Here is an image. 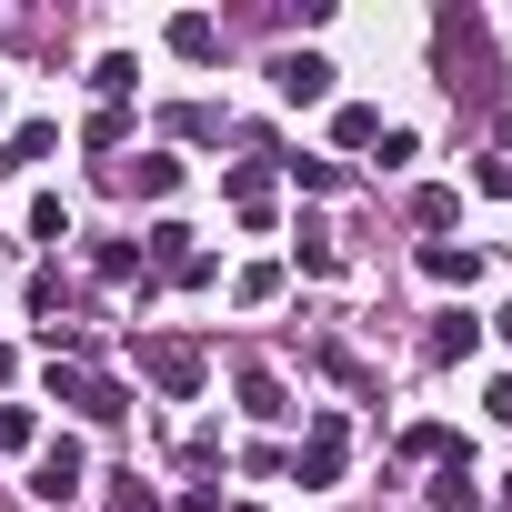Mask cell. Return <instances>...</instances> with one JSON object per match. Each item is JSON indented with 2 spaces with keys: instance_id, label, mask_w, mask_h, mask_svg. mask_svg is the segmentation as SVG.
I'll list each match as a JSON object with an SVG mask.
<instances>
[{
  "instance_id": "6da1fadb",
  "label": "cell",
  "mask_w": 512,
  "mask_h": 512,
  "mask_svg": "<svg viewBox=\"0 0 512 512\" xmlns=\"http://www.w3.org/2000/svg\"><path fill=\"white\" fill-rule=\"evenodd\" d=\"M342 462H352V422H342V412H312V432H302V452H292V482H302V492H332Z\"/></svg>"
},
{
  "instance_id": "7a4b0ae2",
  "label": "cell",
  "mask_w": 512,
  "mask_h": 512,
  "mask_svg": "<svg viewBox=\"0 0 512 512\" xmlns=\"http://www.w3.org/2000/svg\"><path fill=\"white\" fill-rule=\"evenodd\" d=\"M201 372H211V362H201V342H141V382H151L161 402H191V392H201Z\"/></svg>"
},
{
  "instance_id": "3957f363",
  "label": "cell",
  "mask_w": 512,
  "mask_h": 512,
  "mask_svg": "<svg viewBox=\"0 0 512 512\" xmlns=\"http://www.w3.org/2000/svg\"><path fill=\"white\" fill-rule=\"evenodd\" d=\"M51 402H71L81 422H121V412H131V392L101 382V372H81V362H51Z\"/></svg>"
},
{
  "instance_id": "277c9868",
  "label": "cell",
  "mask_w": 512,
  "mask_h": 512,
  "mask_svg": "<svg viewBox=\"0 0 512 512\" xmlns=\"http://www.w3.org/2000/svg\"><path fill=\"white\" fill-rule=\"evenodd\" d=\"M81 482H91V462H81V442H71V432L31 452V502H51V512H61V502H81Z\"/></svg>"
},
{
  "instance_id": "5b68a950",
  "label": "cell",
  "mask_w": 512,
  "mask_h": 512,
  "mask_svg": "<svg viewBox=\"0 0 512 512\" xmlns=\"http://www.w3.org/2000/svg\"><path fill=\"white\" fill-rule=\"evenodd\" d=\"M332 81H342V71H332L322 51H272V91H282L292 111H312V101H332Z\"/></svg>"
},
{
  "instance_id": "8992f818",
  "label": "cell",
  "mask_w": 512,
  "mask_h": 512,
  "mask_svg": "<svg viewBox=\"0 0 512 512\" xmlns=\"http://www.w3.org/2000/svg\"><path fill=\"white\" fill-rule=\"evenodd\" d=\"M221 191H231V211H241L251 231L272 221V171H262V161H231V171H221Z\"/></svg>"
},
{
  "instance_id": "52a82bcc",
  "label": "cell",
  "mask_w": 512,
  "mask_h": 512,
  "mask_svg": "<svg viewBox=\"0 0 512 512\" xmlns=\"http://www.w3.org/2000/svg\"><path fill=\"white\" fill-rule=\"evenodd\" d=\"M472 352H482V322H472V312H442V322L422 332V362H472Z\"/></svg>"
},
{
  "instance_id": "ba28073f",
  "label": "cell",
  "mask_w": 512,
  "mask_h": 512,
  "mask_svg": "<svg viewBox=\"0 0 512 512\" xmlns=\"http://www.w3.org/2000/svg\"><path fill=\"white\" fill-rule=\"evenodd\" d=\"M422 272L452 282V292H472V282H482V251H472V241H422Z\"/></svg>"
},
{
  "instance_id": "9c48e42d",
  "label": "cell",
  "mask_w": 512,
  "mask_h": 512,
  "mask_svg": "<svg viewBox=\"0 0 512 512\" xmlns=\"http://www.w3.org/2000/svg\"><path fill=\"white\" fill-rule=\"evenodd\" d=\"M241 412H251V422H292V392H282V372L241 362Z\"/></svg>"
},
{
  "instance_id": "30bf717a",
  "label": "cell",
  "mask_w": 512,
  "mask_h": 512,
  "mask_svg": "<svg viewBox=\"0 0 512 512\" xmlns=\"http://www.w3.org/2000/svg\"><path fill=\"white\" fill-rule=\"evenodd\" d=\"M121 171H131L141 201H171V191H181V161H171V151H141V161H121Z\"/></svg>"
},
{
  "instance_id": "8fae6325",
  "label": "cell",
  "mask_w": 512,
  "mask_h": 512,
  "mask_svg": "<svg viewBox=\"0 0 512 512\" xmlns=\"http://www.w3.org/2000/svg\"><path fill=\"white\" fill-rule=\"evenodd\" d=\"M171 51H181V61H211V51H221V21H211V11H181V21H171Z\"/></svg>"
},
{
  "instance_id": "7c38bea8",
  "label": "cell",
  "mask_w": 512,
  "mask_h": 512,
  "mask_svg": "<svg viewBox=\"0 0 512 512\" xmlns=\"http://www.w3.org/2000/svg\"><path fill=\"white\" fill-rule=\"evenodd\" d=\"M332 141H342V151H372V141H382V111H372V101H342V111H332Z\"/></svg>"
},
{
  "instance_id": "4fadbf2b",
  "label": "cell",
  "mask_w": 512,
  "mask_h": 512,
  "mask_svg": "<svg viewBox=\"0 0 512 512\" xmlns=\"http://www.w3.org/2000/svg\"><path fill=\"white\" fill-rule=\"evenodd\" d=\"M462 502H472V442H462V452L432 472V512H462Z\"/></svg>"
},
{
  "instance_id": "5bb4252c",
  "label": "cell",
  "mask_w": 512,
  "mask_h": 512,
  "mask_svg": "<svg viewBox=\"0 0 512 512\" xmlns=\"http://www.w3.org/2000/svg\"><path fill=\"white\" fill-rule=\"evenodd\" d=\"M141 262L181 272V262H191V231H181V221H151V231H141Z\"/></svg>"
},
{
  "instance_id": "9a60e30c",
  "label": "cell",
  "mask_w": 512,
  "mask_h": 512,
  "mask_svg": "<svg viewBox=\"0 0 512 512\" xmlns=\"http://www.w3.org/2000/svg\"><path fill=\"white\" fill-rule=\"evenodd\" d=\"M292 262H302L312 282H332V272H342V251H332V231H322V221H302V241H292Z\"/></svg>"
},
{
  "instance_id": "2e32d148",
  "label": "cell",
  "mask_w": 512,
  "mask_h": 512,
  "mask_svg": "<svg viewBox=\"0 0 512 512\" xmlns=\"http://www.w3.org/2000/svg\"><path fill=\"white\" fill-rule=\"evenodd\" d=\"M91 91H101V101H111V111H121V101H131V91H141V61H131V51H111V61H101V71H91Z\"/></svg>"
},
{
  "instance_id": "e0dca14e",
  "label": "cell",
  "mask_w": 512,
  "mask_h": 512,
  "mask_svg": "<svg viewBox=\"0 0 512 512\" xmlns=\"http://www.w3.org/2000/svg\"><path fill=\"white\" fill-rule=\"evenodd\" d=\"M412 221H422V231H452V221H462V191L422 181V191H412Z\"/></svg>"
},
{
  "instance_id": "ac0fdd59",
  "label": "cell",
  "mask_w": 512,
  "mask_h": 512,
  "mask_svg": "<svg viewBox=\"0 0 512 512\" xmlns=\"http://www.w3.org/2000/svg\"><path fill=\"white\" fill-rule=\"evenodd\" d=\"M452 452H462V442H452L442 422H412V432H402V462H452Z\"/></svg>"
},
{
  "instance_id": "d6986e66",
  "label": "cell",
  "mask_w": 512,
  "mask_h": 512,
  "mask_svg": "<svg viewBox=\"0 0 512 512\" xmlns=\"http://www.w3.org/2000/svg\"><path fill=\"white\" fill-rule=\"evenodd\" d=\"M81 141H91V151H121V141H131V111H111V101H101V111L81 121Z\"/></svg>"
},
{
  "instance_id": "ffe728a7",
  "label": "cell",
  "mask_w": 512,
  "mask_h": 512,
  "mask_svg": "<svg viewBox=\"0 0 512 512\" xmlns=\"http://www.w3.org/2000/svg\"><path fill=\"white\" fill-rule=\"evenodd\" d=\"M292 181H302V191H342L352 171H342V161H322V151H292Z\"/></svg>"
},
{
  "instance_id": "44dd1931",
  "label": "cell",
  "mask_w": 512,
  "mask_h": 512,
  "mask_svg": "<svg viewBox=\"0 0 512 512\" xmlns=\"http://www.w3.org/2000/svg\"><path fill=\"white\" fill-rule=\"evenodd\" d=\"M41 442V422H31V402H0V452H31Z\"/></svg>"
},
{
  "instance_id": "7402d4cb",
  "label": "cell",
  "mask_w": 512,
  "mask_h": 512,
  "mask_svg": "<svg viewBox=\"0 0 512 512\" xmlns=\"http://www.w3.org/2000/svg\"><path fill=\"white\" fill-rule=\"evenodd\" d=\"M51 141H61V131H51V121H21V131H11V151H0V161H41V151H51Z\"/></svg>"
},
{
  "instance_id": "603a6c76",
  "label": "cell",
  "mask_w": 512,
  "mask_h": 512,
  "mask_svg": "<svg viewBox=\"0 0 512 512\" xmlns=\"http://www.w3.org/2000/svg\"><path fill=\"white\" fill-rule=\"evenodd\" d=\"M171 131H181V141H211V131H231V121H221L211 101H191V111H171Z\"/></svg>"
},
{
  "instance_id": "cb8c5ba5",
  "label": "cell",
  "mask_w": 512,
  "mask_h": 512,
  "mask_svg": "<svg viewBox=\"0 0 512 512\" xmlns=\"http://www.w3.org/2000/svg\"><path fill=\"white\" fill-rule=\"evenodd\" d=\"M31 241H71V211H61V201H51V191H41V201H31Z\"/></svg>"
},
{
  "instance_id": "d4e9b609",
  "label": "cell",
  "mask_w": 512,
  "mask_h": 512,
  "mask_svg": "<svg viewBox=\"0 0 512 512\" xmlns=\"http://www.w3.org/2000/svg\"><path fill=\"white\" fill-rule=\"evenodd\" d=\"M231 292H241V302H251V312H262V302H272V292H282V272H272V262H251V272H241V282H231Z\"/></svg>"
},
{
  "instance_id": "484cf974",
  "label": "cell",
  "mask_w": 512,
  "mask_h": 512,
  "mask_svg": "<svg viewBox=\"0 0 512 512\" xmlns=\"http://www.w3.org/2000/svg\"><path fill=\"white\" fill-rule=\"evenodd\" d=\"M101 282H141V251L131 241H101Z\"/></svg>"
},
{
  "instance_id": "4316f807",
  "label": "cell",
  "mask_w": 512,
  "mask_h": 512,
  "mask_svg": "<svg viewBox=\"0 0 512 512\" xmlns=\"http://www.w3.org/2000/svg\"><path fill=\"white\" fill-rule=\"evenodd\" d=\"M111 512H161V502L141 492V472H111Z\"/></svg>"
},
{
  "instance_id": "83f0119b",
  "label": "cell",
  "mask_w": 512,
  "mask_h": 512,
  "mask_svg": "<svg viewBox=\"0 0 512 512\" xmlns=\"http://www.w3.org/2000/svg\"><path fill=\"white\" fill-rule=\"evenodd\" d=\"M482 412H492V422H512V372H502V382L482 392Z\"/></svg>"
},
{
  "instance_id": "f1b7e54d",
  "label": "cell",
  "mask_w": 512,
  "mask_h": 512,
  "mask_svg": "<svg viewBox=\"0 0 512 512\" xmlns=\"http://www.w3.org/2000/svg\"><path fill=\"white\" fill-rule=\"evenodd\" d=\"M171 512H221V492H211V482H191V492H181Z\"/></svg>"
},
{
  "instance_id": "f546056e",
  "label": "cell",
  "mask_w": 512,
  "mask_h": 512,
  "mask_svg": "<svg viewBox=\"0 0 512 512\" xmlns=\"http://www.w3.org/2000/svg\"><path fill=\"white\" fill-rule=\"evenodd\" d=\"M482 191H492V201H512V161H482Z\"/></svg>"
},
{
  "instance_id": "4dcf8cb0",
  "label": "cell",
  "mask_w": 512,
  "mask_h": 512,
  "mask_svg": "<svg viewBox=\"0 0 512 512\" xmlns=\"http://www.w3.org/2000/svg\"><path fill=\"white\" fill-rule=\"evenodd\" d=\"M492 332H502V342H512V302H502V312H492Z\"/></svg>"
},
{
  "instance_id": "1f68e13d",
  "label": "cell",
  "mask_w": 512,
  "mask_h": 512,
  "mask_svg": "<svg viewBox=\"0 0 512 512\" xmlns=\"http://www.w3.org/2000/svg\"><path fill=\"white\" fill-rule=\"evenodd\" d=\"M231 512H262V502H231Z\"/></svg>"
}]
</instances>
